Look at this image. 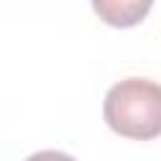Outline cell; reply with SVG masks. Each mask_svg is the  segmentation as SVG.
<instances>
[{"label": "cell", "mask_w": 161, "mask_h": 161, "mask_svg": "<svg viewBox=\"0 0 161 161\" xmlns=\"http://www.w3.org/2000/svg\"><path fill=\"white\" fill-rule=\"evenodd\" d=\"M103 118L118 136L148 141L161 136V86L148 78H126L108 88Z\"/></svg>", "instance_id": "obj_1"}, {"label": "cell", "mask_w": 161, "mask_h": 161, "mask_svg": "<svg viewBox=\"0 0 161 161\" xmlns=\"http://www.w3.org/2000/svg\"><path fill=\"white\" fill-rule=\"evenodd\" d=\"M91 5L103 23L113 28H133L148 15L153 0H91Z\"/></svg>", "instance_id": "obj_2"}, {"label": "cell", "mask_w": 161, "mask_h": 161, "mask_svg": "<svg viewBox=\"0 0 161 161\" xmlns=\"http://www.w3.org/2000/svg\"><path fill=\"white\" fill-rule=\"evenodd\" d=\"M25 161H75V158L68 156V153H63V151H35Z\"/></svg>", "instance_id": "obj_3"}]
</instances>
